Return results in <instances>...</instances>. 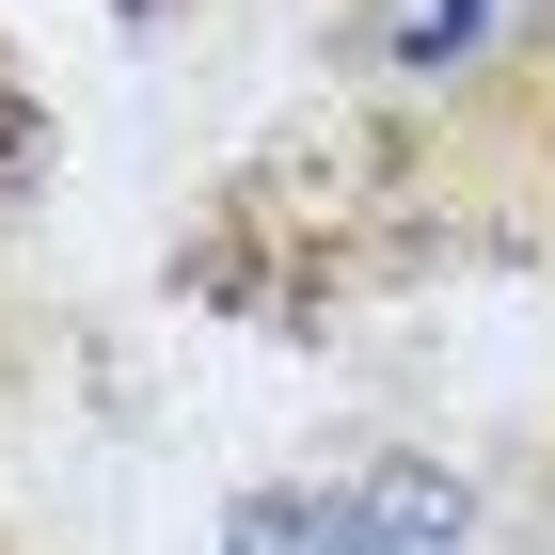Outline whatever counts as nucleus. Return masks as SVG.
Listing matches in <instances>:
<instances>
[{
    "instance_id": "nucleus-1",
    "label": "nucleus",
    "mask_w": 555,
    "mask_h": 555,
    "mask_svg": "<svg viewBox=\"0 0 555 555\" xmlns=\"http://www.w3.org/2000/svg\"><path fill=\"white\" fill-rule=\"evenodd\" d=\"M238 555H349V524H301V508H238Z\"/></svg>"
}]
</instances>
